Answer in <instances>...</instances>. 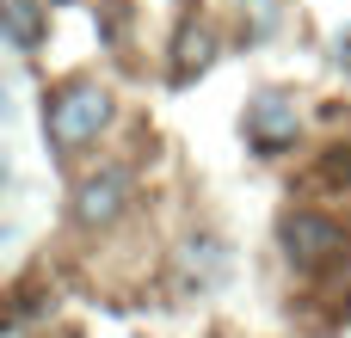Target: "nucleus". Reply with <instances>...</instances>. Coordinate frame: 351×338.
Masks as SVG:
<instances>
[{
    "mask_svg": "<svg viewBox=\"0 0 351 338\" xmlns=\"http://www.w3.org/2000/svg\"><path fill=\"white\" fill-rule=\"evenodd\" d=\"M284 246H290L296 265H327L333 252H346V234H339L327 216H308V209H302V216L284 222Z\"/></svg>",
    "mask_w": 351,
    "mask_h": 338,
    "instance_id": "obj_4",
    "label": "nucleus"
},
{
    "mask_svg": "<svg viewBox=\"0 0 351 338\" xmlns=\"http://www.w3.org/2000/svg\"><path fill=\"white\" fill-rule=\"evenodd\" d=\"M123 203H130V172H123V166H99V172L80 179V191H74V216H80L86 228L117 222Z\"/></svg>",
    "mask_w": 351,
    "mask_h": 338,
    "instance_id": "obj_2",
    "label": "nucleus"
},
{
    "mask_svg": "<svg viewBox=\"0 0 351 338\" xmlns=\"http://www.w3.org/2000/svg\"><path fill=\"white\" fill-rule=\"evenodd\" d=\"M105 123H111V92H105L99 80H68V86L49 99V111H43V129H49L56 148H80V142H93Z\"/></svg>",
    "mask_w": 351,
    "mask_h": 338,
    "instance_id": "obj_1",
    "label": "nucleus"
},
{
    "mask_svg": "<svg viewBox=\"0 0 351 338\" xmlns=\"http://www.w3.org/2000/svg\"><path fill=\"white\" fill-rule=\"evenodd\" d=\"M247 142H253L259 154L290 148V142H296V105H290V99H278V92L253 99V105H247Z\"/></svg>",
    "mask_w": 351,
    "mask_h": 338,
    "instance_id": "obj_3",
    "label": "nucleus"
},
{
    "mask_svg": "<svg viewBox=\"0 0 351 338\" xmlns=\"http://www.w3.org/2000/svg\"><path fill=\"white\" fill-rule=\"evenodd\" d=\"M37 31H43L37 0H6V37H12L19 49H31V43H37Z\"/></svg>",
    "mask_w": 351,
    "mask_h": 338,
    "instance_id": "obj_5",
    "label": "nucleus"
}]
</instances>
